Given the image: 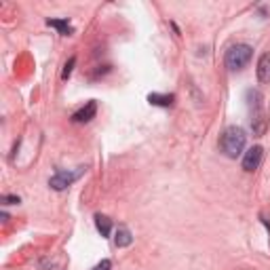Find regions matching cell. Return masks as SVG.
<instances>
[{
	"label": "cell",
	"instance_id": "6da1fadb",
	"mask_svg": "<svg viewBox=\"0 0 270 270\" xmlns=\"http://www.w3.org/2000/svg\"><path fill=\"white\" fill-rule=\"evenodd\" d=\"M247 108H249V121H251V131L255 137H262L268 129V114L264 110V95L262 91L249 89L247 91Z\"/></svg>",
	"mask_w": 270,
	"mask_h": 270
},
{
	"label": "cell",
	"instance_id": "7a4b0ae2",
	"mask_svg": "<svg viewBox=\"0 0 270 270\" xmlns=\"http://www.w3.org/2000/svg\"><path fill=\"white\" fill-rule=\"evenodd\" d=\"M245 144H247V135H245V131L237 125L226 127L224 133L220 135V150L224 152L228 158L241 156V152L245 150Z\"/></svg>",
	"mask_w": 270,
	"mask_h": 270
},
{
	"label": "cell",
	"instance_id": "3957f363",
	"mask_svg": "<svg viewBox=\"0 0 270 270\" xmlns=\"http://www.w3.org/2000/svg\"><path fill=\"white\" fill-rule=\"evenodd\" d=\"M251 55H253V49L249 44H232L230 49L226 51V68L232 70V72H237V70H243L251 62Z\"/></svg>",
	"mask_w": 270,
	"mask_h": 270
},
{
	"label": "cell",
	"instance_id": "277c9868",
	"mask_svg": "<svg viewBox=\"0 0 270 270\" xmlns=\"http://www.w3.org/2000/svg\"><path fill=\"white\" fill-rule=\"evenodd\" d=\"M83 171H85V167H78L76 171H64V169H60V171H57L53 178L49 180V186L53 188V190L62 192V190H66V188L72 186V184L80 178V175H83Z\"/></svg>",
	"mask_w": 270,
	"mask_h": 270
},
{
	"label": "cell",
	"instance_id": "5b68a950",
	"mask_svg": "<svg viewBox=\"0 0 270 270\" xmlns=\"http://www.w3.org/2000/svg\"><path fill=\"white\" fill-rule=\"evenodd\" d=\"M262 156H264V148L262 146H253L249 148L247 152H245V156H243V169L245 171H255L257 167H260V163H262Z\"/></svg>",
	"mask_w": 270,
	"mask_h": 270
},
{
	"label": "cell",
	"instance_id": "8992f818",
	"mask_svg": "<svg viewBox=\"0 0 270 270\" xmlns=\"http://www.w3.org/2000/svg\"><path fill=\"white\" fill-rule=\"evenodd\" d=\"M95 112H97V103L95 101H87L83 108L72 114V123H89L93 116H95Z\"/></svg>",
	"mask_w": 270,
	"mask_h": 270
},
{
	"label": "cell",
	"instance_id": "52a82bcc",
	"mask_svg": "<svg viewBox=\"0 0 270 270\" xmlns=\"http://www.w3.org/2000/svg\"><path fill=\"white\" fill-rule=\"evenodd\" d=\"M257 80L260 83H270V53H264L257 60Z\"/></svg>",
	"mask_w": 270,
	"mask_h": 270
},
{
	"label": "cell",
	"instance_id": "ba28073f",
	"mask_svg": "<svg viewBox=\"0 0 270 270\" xmlns=\"http://www.w3.org/2000/svg\"><path fill=\"white\" fill-rule=\"evenodd\" d=\"M46 26L55 28L60 34H64V36H70V34H74L72 23H70L68 19H46Z\"/></svg>",
	"mask_w": 270,
	"mask_h": 270
},
{
	"label": "cell",
	"instance_id": "9c48e42d",
	"mask_svg": "<svg viewBox=\"0 0 270 270\" xmlns=\"http://www.w3.org/2000/svg\"><path fill=\"white\" fill-rule=\"evenodd\" d=\"M114 243H116V247H129V245L133 243V237H131V232H129V228L121 226L119 230H116Z\"/></svg>",
	"mask_w": 270,
	"mask_h": 270
},
{
	"label": "cell",
	"instance_id": "30bf717a",
	"mask_svg": "<svg viewBox=\"0 0 270 270\" xmlns=\"http://www.w3.org/2000/svg\"><path fill=\"white\" fill-rule=\"evenodd\" d=\"M173 95H160V93H150L148 95V101L152 105H163V108H169V105H173Z\"/></svg>",
	"mask_w": 270,
	"mask_h": 270
},
{
	"label": "cell",
	"instance_id": "8fae6325",
	"mask_svg": "<svg viewBox=\"0 0 270 270\" xmlns=\"http://www.w3.org/2000/svg\"><path fill=\"white\" fill-rule=\"evenodd\" d=\"M95 226H97V230L101 232V237H110V232H112V222L105 218V215L95 213Z\"/></svg>",
	"mask_w": 270,
	"mask_h": 270
},
{
	"label": "cell",
	"instance_id": "7c38bea8",
	"mask_svg": "<svg viewBox=\"0 0 270 270\" xmlns=\"http://www.w3.org/2000/svg\"><path fill=\"white\" fill-rule=\"evenodd\" d=\"M74 64H76V57H70L68 64L64 66V72H62V78H64V80L70 78V74H72V70H74Z\"/></svg>",
	"mask_w": 270,
	"mask_h": 270
},
{
	"label": "cell",
	"instance_id": "4fadbf2b",
	"mask_svg": "<svg viewBox=\"0 0 270 270\" xmlns=\"http://www.w3.org/2000/svg\"><path fill=\"white\" fill-rule=\"evenodd\" d=\"M110 268H112V262L110 260H103V262H99L93 270H110Z\"/></svg>",
	"mask_w": 270,
	"mask_h": 270
},
{
	"label": "cell",
	"instance_id": "5bb4252c",
	"mask_svg": "<svg viewBox=\"0 0 270 270\" xmlns=\"http://www.w3.org/2000/svg\"><path fill=\"white\" fill-rule=\"evenodd\" d=\"M3 201L7 205H17L19 203V196H3Z\"/></svg>",
	"mask_w": 270,
	"mask_h": 270
},
{
	"label": "cell",
	"instance_id": "9a60e30c",
	"mask_svg": "<svg viewBox=\"0 0 270 270\" xmlns=\"http://www.w3.org/2000/svg\"><path fill=\"white\" fill-rule=\"evenodd\" d=\"M260 220H262V224H264V226H266V228H268V232H270V222H268V220H266V218H260Z\"/></svg>",
	"mask_w": 270,
	"mask_h": 270
}]
</instances>
